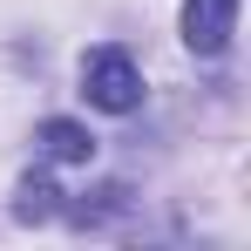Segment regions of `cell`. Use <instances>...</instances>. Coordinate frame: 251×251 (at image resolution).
<instances>
[{
  "label": "cell",
  "instance_id": "3",
  "mask_svg": "<svg viewBox=\"0 0 251 251\" xmlns=\"http://www.w3.org/2000/svg\"><path fill=\"white\" fill-rule=\"evenodd\" d=\"M34 143H41L48 163H88V156H95V136H88L82 123H68V116H48V123L34 129Z\"/></svg>",
  "mask_w": 251,
  "mask_h": 251
},
{
  "label": "cell",
  "instance_id": "4",
  "mask_svg": "<svg viewBox=\"0 0 251 251\" xmlns=\"http://www.w3.org/2000/svg\"><path fill=\"white\" fill-rule=\"evenodd\" d=\"M54 197H61V190H54L48 176H27V183H21V197H14V217H21V224H41V217L61 210Z\"/></svg>",
  "mask_w": 251,
  "mask_h": 251
},
{
  "label": "cell",
  "instance_id": "1",
  "mask_svg": "<svg viewBox=\"0 0 251 251\" xmlns=\"http://www.w3.org/2000/svg\"><path fill=\"white\" fill-rule=\"evenodd\" d=\"M82 95L95 109H109V116H129L143 102V75H136V61H129L123 48H95L82 61Z\"/></svg>",
  "mask_w": 251,
  "mask_h": 251
},
{
  "label": "cell",
  "instance_id": "2",
  "mask_svg": "<svg viewBox=\"0 0 251 251\" xmlns=\"http://www.w3.org/2000/svg\"><path fill=\"white\" fill-rule=\"evenodd\" d=\"M238 27V0H183V41L197 54H224Z\"/></svg>",
  "mask_w": 251,
  "mask_h": 251
}]
</instances>
